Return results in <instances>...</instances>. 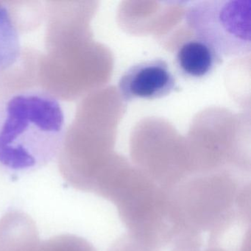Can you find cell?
Wrapping results in <instances>:
<instances>
[{"label":"cell","mask_w":251,"mask_h":251,"mask_svg":"<svg viewBox=\"0 0 251 251\" xmlns=\"http://www.w3.org/2000/svg\"><path fill=\"white\" fill-rule=\"evenodd\" d=\"M66 117L58 98L39 89L21 91L0 102V167L23 173L59 156Z\"/></svg>","instance_id":"1"},{"label":"cell","mask_w":251,"mask_h":251,"mask_svg":"<svg viewBox=\"0 0 251 251\" xmlns=\"http://www.w3.org/2000/svg\"><path fill=\"white\" fill-rule=\"evenodd\" d=\"M171 196L183 224L208 233L209 247L218 246L233 226L251 222V183L227 173L189 177Z\"/></svg>","instance_id":"2"},{"label":"cell","mask_w":251,"mask_h":251,"mask_svg":"<svg viewBox=\"0 0 251 251\" xmlns=\"http://www.w3.org/2000/svg\"><path fill=\"white\" fill-rule=\"evenodd\" d=\"M105 200L117 207L127 233L161 251L169 248L183 227L171 192L142 173L122 171Z\"/></svg>","instance_id":"3"},{"label":"cell","mask_w":251,"mask_h":251,"mask_svg":"<svg viewBox=\"0 0 251 251\" xmlns=\"http://www.w3.org/2000/svg\"><path fill=\"white\" fill-rule=\"evenodd\" d=\"M186 21L197 38L209 44L221 56L251 52V0L193 2L186 11Z\"/></svg>","instance_id":"4"},{"label":"cell","mask_w":251,"mask_h":251,"mask_svg":"<svg viewBox=\"0 0 251 251\" xmlns=\"http://www.w3.org/2000/svg\"><path fill=\"white\" fill-rule=\"evenodd\" d=\"M174 75L163 59L148 60L132 66L120 77V95L124 100H156L177 89Z\"/></svg>","instance_id":"5"},{"label":"cell","mask_w":251,"mask_h":251,"mask_svg":"<svg viewBox=\"0 0 251 251\" xmlns=\"http://www.w3.org/2000/svg\"><path fill=\"white\" fill-rule=\"evenodd\" d=\"M39 232L31 217L18 210H10L0 219V251H34Z\"/></svg>","instance_id":"6"},{"label":"cell","mask_w":251,"mask_h":251,"mask_svg":"<svg viewBox=\"0 0 251 251\" xmlns=\"http://www.w3.org/2000/svg\"><path fill=\"white\" fill-rule=\"evenodd\" d=\"M222 59L213 47L198 38L185 42L176 53V64L180 73L196 80L208 77L221 64Z\"/></svg>","instance_id":"7"},{"label":"cell","mask_w":251,"mask_h":251,"mask_svg":"<svg viewBox=\"0 0 251 251\" xmlns=\"http://www.w3.org/2000/svg\"><path fill=\"white\" fill-rule=\"evenodd\" d=\"M23 47L17 20L11 8L0 2V77L12 70L23 58Z\"/></svg>","instance_id":"8"},{"label":"cell","mask_w":251,"mask_h":251,"mask_svg":"<svg viewBox=\"0 0 251 251\" xmlns=\"http://www.w3.org/2000/svg\"><path fill=\"white\" fill-rule=\"evenodd\" d=\"M34 251H97L86 239L73 234H62L39 242Z\"/></svg>","instance_id":"9"},{"label":"cell","mask_w":251,"mask_h":251,"mask_svg":"<svg viewBox=\"0 0 251 251\" xmlns=\"http://www.w3.org/2000/svg\"><path fill=\"white\" fill-rule=\"evenodd\" d=\"M108 251H161V250L151 246L127 233L117 239Z\"/></svg>","instance_id":"10"},{"label":"cell","mask_w":251,"mask_h":251,"mask_svg":"<svg viewBox=\"0 0 251 251\" xmlns=\"http://www.w3.org/2000/svg\"><path fill=\"white\" fill-rule=\"evenodd\" d=\"M227 251V250L224 249V248H221L220 246H211L208 247L207 249L205 251Z\"/></svg>","instance_id":"11"}]
</instances>
